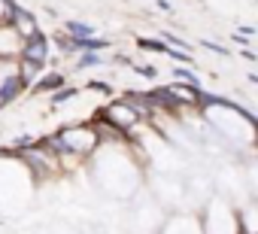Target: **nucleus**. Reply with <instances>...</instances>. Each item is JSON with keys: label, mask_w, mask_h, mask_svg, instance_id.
Instances as JSON below:
<instances>
[{"label": "nucleus", "mask_w": 258, "mask_h": 234, "mask_svg": "<svg viewBox=\"0 0 258 234\" xmlns=\"http://www.w3.org/2000/svg\"><path fill=\"white\" fill-rule=\"evenodd\" d=\"M22 58L28 61V64H43L46 61V37L43 34H31L28 37V46H25V52H22Z\"/></svg>", "instance_id": "nucleus-1"}, {"label": "nucleus", "mask_w": 258, "mask_h": 234, "mask_svg": "<svg viewBox=\"0 0 258 234\" xmlns=\"http://www.w3.org/2000/svg\"><path fill=\"white\" fill-rule=\"evenodd\" d=\"M19 91H22V79H19V76H10V79L4 82V88H0V103L13 100V97H16Z\"/></svg>", "instance_id": "nucleus-2"}, {"label": "nucleus", "mask_w": 258, "mask_h": 234, "mask_svg": "<svg viewBox=\"0 0 258 234\" xmlns=\"http://www.w3.org/2000/svg\"><path fill=\"white\" fill-rule=\"evenodd\" d=\"M64 28H67L70 34H79L76 40H82V37H94V28H91V25H82V22H67Z\"/></svg>", "instance_id": "nucleus-3"}, {"label": "nucleus", "mask_w": 258, "mask_h": 234, "mask_svg": "<svg viewBox=\"0 0 258 234\" xmlns=\"http://www.w3.org/2000/svg\"><path fill=\"white\" fill-rule=\"evenodd\" d=\"M61 82H64V76H58V73H52V76H43L37 88H40V91H58V85H61Z\"/></svg>", "instance_id": "nucleus-4"}, {"label": "nucleus", "mask_w": 258, "mask_h": 234, "mask_svg": "<svg viewBox=\"0 0 258 234\" xmlns=\"http://www.w3.org/2000/svg\"><path fill=\"white\" fill-rule=\"evenodd\" d=\"M176 79H179V82H188L191 88H201V79H198L191 70H185V67H176Z\"/></svg>", "instance_id": "nucleus-5"}, {"label": "nucleus", "mask_w": 258, "mask_h": 234, "mask_svg": "<svg viewBox=\"0 0 258 234\" xmlns=\"http://www.w3.org/2000/svg\"><path fill=\"white\" fill-rule=\"evenodd\" d=\"M100 64V58L94 55V52H85L82 58H79V70H85V67H97Z\"/></svg>", "instance_id": "nucleus-6"}, {"label": "nucleus", "mask_w": 258, "mask_h": 234, "mask_svg": "<svg viewBox=\"0 0 258 234\" xmlns=\"http://www.w3.org/2000/svg\"><path fill=\"white\" fill-rule=\"evenodd\" d=\"M76 94V88H58L55 94H52V103H64V100H70Z\"/></svg>", "instance_id": "nucleus-7"}, {"label": "nucleus", "mask_w": 258, "mask_h": 234, "mask_svg": "<svg viewBox=\"0 0 258 234\" xmlns=\"http://www.w3.org/2000/svg\"><path fill=\"white\" fill-rule=\"evenodd\" d=\"M201 46H204V49H210V52H219V55H228V49H225V46H219V43H210V40H201Z\"/></svg>", "instance_id": "nucleus-8"}, {"label": "nucleus", "mask_w": 258, "mask_h": 234, "mask_svg": "<svg viewBox=\"0 0 258 234\" xmlns=\"http://www.w3.org/2000/svg\"><path fill=\"white\" fill-rule=\"evenodd\" d=\"M164 37H167V43H173V46H179L182 52H188V43H185L182 37H173V34H164Z\"/></svg>", "instance_id": "nucleus-9"}, {"label": "nucleus", "mask_w": 258, "mask_h": 234, "mask_svg": "<svg viewBox=\"0 0 258 234\" xmlns=\"http://www.w3.org/2000/svg\"><path fill=\"white\" fill-rule=\"evenodd\" d=\"M134 70H137V73H143V76H149V79L155 76V70H152V67H137V64H134Z\"/></svg>", "instance_id": "nucleus-10"}]
</instances>
